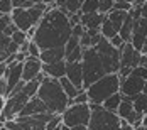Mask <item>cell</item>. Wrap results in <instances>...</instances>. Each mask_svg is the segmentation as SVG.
Instances as JSON below:
<instances>
[{"instance_id":"2","label":"cell","mask_w":147,"mask_h":130,"mask_svg":"<svg viewBox=\"0 0 147 130\" xmlns=\"http://www.w3.org/2000/svg\"><path fill=\"white\" fill-rule=\"evenodd\" d=\"M37 96L42 100V103L47 106V110L51 113H56V115H63L71 105V100L68 98V95L64 93V90L61 86V81L53 79V78H46L41 83Z\"/></svg>"},{"instance_id":"6","label":"cell","mask_w":147,"mask_h":130,"mask_svg":"<svg viewBox=\"0 0 147 130\" xmlns=\"http://www.w3.org/2000/svg\"><path fill=\"white\" fill-rule=\"evenodd\" d=\"M91 118L88 130H122V120L117 113L105 110L102 105H90Z\"/></svg>"},{"instance_id":"39","label":"cell","mask_w":147,"mask_h":130,"mask_svg":"<svg viewBox=\"0 0 147 130\" xmlns=\"http://www.w3.org/2000/svg\"><path fill=\"white\" fill-rule=\"evenodd\" d=\"M7 68H9V66H7L5 63H0V78H3V76H5V73H7Z\"/></svg>"},{"instance_id":"40","label":"cell","mask_w":147,"mask_h":130,"mask_svg":"<svg viewBox=\"0 0 147 130\" xmlns=\"http://www.w3.org/2000/svg\"><path fill=\"white\" fill-rule=\"evenodd\" d=\"M7 59H9V54H7L5 51H2V49H0V63H5Z\"/></svg>"},{"instance_id":"31","label":"cell","mask_w":147,"mask_h":130,"mask_svg":"<svg viewBox=\"0 0 147 130\" xmlns=\"http://www.w3.org/2000/svg\"><path fill=\"white\" fill-rule=\"evenodd\" d=\"M85 103H90V98H88L86 90H85V91H81L74 100H71V105H85ZM71 105H69V106H71Z\"/></svg>"},{"instance_id":"21","label":"cell","mask_w":147,"mask_h":130,"mask_svg":"<svg viewBox=\"0 0 147 130\" xmlns=\"http://www.w3.org/2000/svg\"><path fill=\"white\" fill-rule=\"evenodd\" d=\"M132 30H134V19L132 15L129 14L125 22H123V26H122V29H120V37L123 39V42H130L132 41Z\"/></svg>"},{"instance_id":"29","label":"cell","mask_w":147,"mask_h":130,"mask_svg":"<svg viewBox=\"0 0 147 130\" xmlns=\"http://www.w3.org/2000/svg\"><path fill=\"white\" fill-rule=\"evenodd\" d=\"M12 12H14L12 0H0V14L2 15H12Z\"/></svg>"},{"instance_id":"28","label":"cell","mask_w":147,"mask_h":130,"mask_svg":"<svg viewBox=\"0 0 147 130\" xmlns=\"http://www.w3.org/2000/svg\"><path fill=\"white\" fill-rule=\"evenodd\" d=\"M10 39H12V42L17 44L19 47H20L22 44H26L27 41H29V37H27V32H22V30H15L14 36H12Z\"/></svg>"},{"instance_id":"10","label":"cell","mask_w":147,"mask_h":130,"mask_svg":"<svg viewBox=\"0 0 147 130\" xmlns=\"http://www.w3.org/2000/svg\"><path fill=\"white\" fill-rule=\"evenodd\" d=\"M144 86H146V79L139 78V76H127V78H122V83H120V93L123 96H137L140 93H144Z\"/></svg>"},{"instance_id":"32","label":"cell","mask_w":147,"mask_h":130,"mask_svg":"<svg viewBox=\"0 0 147 130\" xmlns=\"http://www.w3.org/2000/svg\"><path fill=\"white\" fill-rule=\"evenodd\" d=\"M61 125H63V115H54V118L46 125V130H56Z\"/></svg>"},{"instance_id":"34","label":"cell","mask_w":147,"mask_h":130,"mask_svg":"<svg viewBox=\"0 0 147 130\" xmlns=\"http://www.w3.org/2000/svg\"><path fill=\"white\" fill-rule=\"evenodd\" d=\"M27 56H32V58H41V49H39V46L34 42V41H30V42H29V53H27Z\"/></svg>"},{"instance_id":"45","label":"cell","mask_w":147,"mask_h":130,"mask_svg":"<svg viewBox=\"0 0 147 130\" xmlns=\"http://www.w3.org/2000/svg\"><path fill=\"white\" fill-rule=\"evenodd\" d=\"M142 54L147 56V39H146V44H144V49H142Z\"/></svg>"},{"instance_id":"9","label":"cell","mask_w":147,"mask_h":130,"mask_svg":"<svg viewBox=\"0 0 147 130\" xmlns=\"http://www.w3.org/2000/svg\"><path fill=\"white\" fill-rule=\"evenodd\" d=\"M122 96H123V95H122ZM117 115L120 117L122 122L132 125L134 129L142 127V123H144V117H140L137 112H135L134 103L129 101L127 98H123V101H122V105H120V108H118V112H117Z\"/></svg>"},{"instance_id":"13","label":"cell","mask_w":147,"mask_h":130,"mask_svg":"<svg viewBox=\"0 0 147 130\" xmlns=\"http://www.w3.org/2000/svg\"><path fill=\"white\" fill-rule=\"evenodd\" d=\"M147 39V19H140V20H134V30H132V46L142 53L144 44Z\"/></svg>"},{"instance_id":"43","label":"cell","mask_w":147,"mask_h":130,"mask_svg":"<svg viewBox=\"0 0 147 130\" xmlns=\"http://www.w3.org/2000/svg\"><path fill=\"white\" fill-rule=\"evenodd\" d=\"M69 130H88V127H83V125H80V127H73V129Z\"/></svg>"},{"instance_id":"37","label":"cell","mask_w":147,"mask_h":130,"mask_svg":"<svg viewBox=\"0 0 147 130\" xmlns=\"http://www.w3.org/2000/svg\"><path fill=\"white\" fill-rule=\"evenodd\" d=\"M110 44H112L113 47H117V49H122L125 42H123V39H122V37H120V34H118V36H115L113 39H110Z\"/></svg>"},{"instance_id":"38","label":"cell","mask_w":147,"mask_h":130,"mask_svg":"<svg viewBox=\"0 0 147 130\" xmlns=\"http://www.w3.org/2000/svg\"><path fill=\"white\" fill-rule=\"evenodd\" d=\"M0 96L2 98L7 96V81H5V78H0Z\"/></svg>"},{"instance_id":"24","label":"cell","mask_w":147,"mask_h":130,"mask_svg":"<svg viewBox=\"0 0 147 130\" xmlns=\"http://www.w3.org/2000/svg\"><path fill=\"white\" fill-rule=\"evenodd\" d=\"M102 36L105 37V39H113L115 36H118V30L113 27V24L108 20V17H107V20L103 22V26H102Z\"/></svg>"},{"instance_id":"12","label":"cell","mask_w":147,"mask_h":130,"mask_svg":"<svg viewBox=\"0 0 147 130\" xmlns=\"http://www.w3.org/2000/svg\"><path fill=\"white\" fill-rule=\"evenodd\" d=\"M22 69H24V63H14L7 68L5 73V81H7V96L15 90V86L22 81ZM5 96V98H7Z\"/></svg>"},{"instance_id":"20","label":"cell","mask_w":147,"mask_h":130,"mask_svg":"<svg viewBox=\"0 0 147 130\" xmlns=\"http://www.w3.org/2000/svg\"><path fill=\"white\" fill-rule=\"evenodd\" d=\"M127 15H129V12H122V10H112L110 14L107 15V17H108V20L113 24V27L118 30V34H120V29H122V26H123V22H125Z\"/></svg>"},{"instance_id":"16","label":"cell","mask_w":147,"mask_h":130,"mask_svg":"<svg viewBox=\"0 0 147 130\" xmlns=\"http://www.w3.org/2000/svg\"><path fill=\"white\" fill-rule=\"evenodd\" d=\"M66 59L64 61H59L54 64H42V73H44L47 78H53V79H61L66 76Z\"/></svg>"},{"instance_id":"23","label":"cell","mask_w":147,"mask_h":130,"mask_svg":"<svg viewBox=\"0 0 147 130\" xmlns=\"http://www.w3.org/2000/svg\"><path fill=\"white\" fill-rule=\"evenodd\" d=\"M59 81H61V86H63L64 93L68 95V98H69V100H74V98H76V96L81 93V90H78V88L74 86L73 83H71V81L66 78V76H64V78H61ZM83 91H85V90H83Z\"/></svg>"},{"instance_id":"11","label":"cell","mask_w":147,"mask_h":130,"mask_svg":"<svg viewBox=\"0 0 147 130\" xmlns=\"http://www.w3.org/2000/svg\"><path fill=\"white\" fill-rule=\"evenodd\" d=\"M42 73V61L39 58H32L27 56V59L24 61V69H22V81L29 83L34 81L39 74Z\"/></svg>"},{"instance_id":"19","label":"cell","mask_w":147,"mask_h":130,"mask_svg":"<svg viewBox=\"0 0 147 130\" xmlns=\"http://www.w3.org/2000/svg\"><path fill=\"white\" fill-rule=\"evenodd\" d=\"M123 98H127L129 101H132L135 112H137L140 117H146L147 115V95L140 93V95L132 96V98H129V96H123Z\"/></svg>"},{"instance_id":"26","label":"cell","mask_w":147,"mask_h":130,"mask_svg":"<svg viewBox=\"0 0 147 130\" xmlns=\"http://www.w3.org/2000/svg\"><path fill=\"white\" fill-rule=\"evenodd\" d=\"M98 5H100V0H85L81 7V14H96Z\"/></svg>"},{"instance_id":"5","label":"cell","mask_w":147,"mask_h":130,"mask_svg":"<svg viewBox=\"0 0 147 130\" xmlns=\"http://www.w3.org/2000/svg\"><path fill=\"white\" fill-rule=\"evenodd\" d=\"M53 7L44 3H36L30 9H14L12 12V22L17 26V29L22 32H29L30 29L37 27L41 19L44 17Z\"/></svg>"},{"instance_id":"25","label":"cell","mask_w":147,"mask_h":130,"mask_svg":"<svg viewBox=\"0 0 147 130\" xmlns=\"http://www.w3.org/2000/svg\"><path fill=\"white\" fill-rule=\"evenodd\" d=\"M83 3H85V0H68V3H66V12L69 15L73 14H80L81 12V7H83Z\"/></svg>"},{"instance_id":"50","label":"cell","mask_w":147,"mask_h":130,"mask_svg":"<svg viewBox=\"0 0 147 130\" xmlns=\"http://www.w3.org/2000/svg\"><path fill=\"white\" fill-rule=\"evenodd\" d=\"M56 130H63V125H61V127H58V129H56Z\"/></svg>"},{"instance_id":"46","label":"cell","mask_w":147,"mask_h":130,"mask_svg":"<svg viewBox=\"0 0 147 130\" xmlns=\"http://www.w3.org/2000/svg\"><path fill=\"white\" fill-rule=\"evenodd\" d=\"M0 130H10V129H7V127H5L3 123H0Z\"/></svg>"},{"instance_id":"1","label":"cell","mask_w":147,"mask_h":130,"mask_svg":"<svg viewBox=\"0 0 147 130\" xmlns=\"http://www.w3.org/2000/svg\"><path fill=\"white\" fill-rule=\"evenodd\" d=\"M71 34H73V26L69 22V17L63 14L59 9H51L37 24L32 41L39 46L42 53L47 49L64 47Z\"/></svg>"},{"instance_id":"8","label":"cell","mask_w":147,"mask_h":130,"mask_svg":"<svg viewBox=\"0 0 147 130\" xmlns=\"http://www.w3.org/2000/svg\"><path fill=\"white\" fill-rule=\"evenodd\" d=\"M140 58H142V53L137 51L132 46V42H125L123 47L120 49V78H127L130 76L132 71L140 64Z\"/></svg>"},{"instance_id":"41","label":"cell","mask_w":147,"mask_h":130,"mask_svg":"<svg viewBox=\"0 0 147 130\" xmlns=\"http://www.w3.org/2000/svg\"><path fill=\"white\" fill-rule=\"evenodd\" d=\"M37 3H44V5H54L56 3V0H37Z\"/></svg>"},{"instance_id":"15","label":"cell","mask_w":147,"mask_h":130,"mask_svg":"<svg viewBox=\"0 0 147 130\" xmlns=\"http://www.w3.org/2000/svg\"><path fill=\"white\" fill-rule=\"evenodd\" d=\"M39 113H49V110H47V106L42 103V100H41L39 96H34V98H30L29 103L24 106V110L19 113V117L24 118V117L39 115Z\"/></svg>"},{"instance_id":"49","label":"cell","mask_w":147,"mask_h":130,"mask_svg":"<svg viewBox=\"0 0 147 130\" xmlns=\"http://www.w3.org/2000/svg\"><path fill=\"white\" fill-rule=\"evenodd\" d=\"M142 125H146V127H147V115L144 117V123H142Z\"/></svg>"},{"instance_id":"3","label":"cell","mask_w":147,"mask_h":130,"mask_svg":"<svg viewBox=\"0 0 147 130\" xmlns=\"http://www.w3.org/2000/svg\"><path fill=\"white\" fill-rule=\"evenodd\" d=\"M81 64H83V74H85V85H83L85 90H88L93 83H96L98 79L108 74L107 64L96 47H88L83 51Z\"/></svg>"},{"instance_id":"33","label":"cell","mask_w":147,"mask_h":130,"mask_svg":"<svg viewBox=\"0 0 147 130\" xmlns=\"http://www.w3.org/2000/svg\"><path fill=\"white\" fill-rule=\"evenodd\" d=\"M10 24H12V15H2L0 17V34H3Z\"/></svg>"},{"instance_id":"22","label":"cell","mask_w":147,"mask_h":130,"mask_svg":"<svg viewBox=\"0 0 147 130\" xmlns=\"http://www.w3.org/2000/svg\"><path fill=\"white\" fill-rule=\"evenodd\" d=\"M122 101H123L122 93H115L113 96H110L108 100L105 101L102 106L105 108V110H108V112H113V113H117L118 108H120V105H122Z\"/></svg>"},{"instance_id":"36","label":"cell","mask_w":147,"mask_h":130,"mask_svg":"<svg viewBox=\"0 0 147 130\" xmlns=\"http://www.w3.org/2000/svg\"><path fill=\"white\" fill-rule=\"evenodd\" d=\"M134 76H139L142 79H147V66H137L135 69L132 71Z\"/></svg>"},{"instance_id":"27","label":"cell","mask_w":147,"mask_h":130,"mask_svg":"<svg viewBox=\"0 0 147 130\" xmlns=\"http://www.w3.org/2000/svg\"><path fill=\"white\" fill-rule=\"evenodd\" d=\"M113 5H115V2H113V0H100L98 12L103 14V15H108L112 10H113Z\"/></svg>"},{"instance_id":"47","label":"cell","mask_w":147,"mask_h":130,"mask_svg":"<svg viewBox=\"0 0 147 130\" xmlns=\"http://www.w3.org/2000/svg\"><path fill=\"white\" fill-rule=\"evenodd\" d=\"M135 130H147V127H146V125H142V127H137Z\"/></svg>"},{"instance_id":"30","label":"cell","mask_w":147,"mask_h":130,"mask_svg":"<svg viewBox=\"0 0 147 130\" xmlns=\"http://www.w3.org/2000/svg\"><path fill=\"white\" fill-rule=\"evenodd\" d=\"M76 47H80V39H78V37H74V36H71V37H69V41H68V42H66V46H64L66 56H68V54H71Z\"/></svg>"},{"instance_id":"7","label":"cell","mask_w":147,"mask_h":130,"mask_svg":"<svg viewBox=\"0 0 147 130\" xmlns=\"http://www.w3.org/2000/svg\"><path fill=\"white\" fill-rule=\"evenodd\" d=\"M90 118H91V106L90 103L85 105H71L64 113H63V125L73 129V127H88Z\"/></svg>"},{"instance_id":"14","label":"cell","mask_w":147,"mask_h":130,"mask_svg":"<svg viewBox=\"0 0 147 130\" xmlns=\"http://www.w3.org/2000/svg\"><path fill=\"white\" fill-rule=\"evenodd\" d=\"M66 78L73 83L78 90H85V74H83V64L81 63H68L66 66Z\"/></svg>"},{"instance_id":"4","label":"cell","mask_w":147,"mask_h":130,"mask_svg":"<svg viewBox=\"0 0 147 130\" xmlns=\"http://www.w3.org/2000/svg\"><path fill=\"white\" fill-rule=\"evenodd\" d=\"M120 83H122V78L118 73L107 74L102 79H98L96 83H93L86 90L90 105H103L110 96H113L115 93H120Z\"/></svg>"},{"instance_id":"35","label":"cell","mask_w":147,"mask_h":130,"mask_svg":"<svg viewBox=\"0 0 147 130\" xmlns=\"http://www.w3.org/2000/svg\"><path fill=\"white\" fill-rule=\"evenodd\" d=\"M10 42H12V39H10L9 36L0 34V49H2V51H5V53H7V47L10 46Z\"/></svg>"},{"instance_id":"44","label":"cell","mask_w":147,"mask_h":130,"mask_svg":"<svg viewBox=\"0 0 147 130\" xmlns=\"http://www.w3.org/2000/svg\"><path fill=\"white\" fill-rule=\"evenodd\" d=\"M113 2H115V3H117V2H125V3H132V5H134V2H135V0H113Z\"/></svg>"},{"instance_id":"42","label":"cell","mask_w":147,"mask_h":130,"mask_svg":"<svg viewBox=\"0 0 147 130\" xmlns=\"http://www.w3.org/2000/svg\"><path fill=\"white\" fill-rule=\"evenodd\" d=\"M140 10H142V19H147V3L140 7Z\"/></svg>"},{"instance_id":"18","label":"cell","mask_w":147,"mask_h":130,"mask_svg":"<svg viewBox=\"0 0 147 130\" xmlns=\"http://www.w3.org/2000/svg\"><path fill=\"white\" fill-rule=\"evenodd\" d=\"M39 59L42 61V64H54V63H59V61L66 59V51H64V47L47 49V51L41 53V58Z\"/></svg>"},{"instance_id":"17","label":"cell","mask_w":147,"mask_h":130,"mask_svg":"<svg viewBox=\"0 0 147 130\" xmlns=\"http://www.w3.org/2000/svg\"><path fill=\"white\" fill-rule=\"evenodd\" d=\"M105 20H107V15L100 14V12H96V14H83L81 15V26H83L85 29H98V30H102V26H103Z\"/></svg>"},{"instance_id":"48","label":"cell","mask_w":147,"mask_h":130,"mask_svg":"<svg viewBox=\"0 0 147 130\" xmlns=\"http://www.w3.org/2000/svg\"><path fill=\"white\" fill-rule=\"evenodd\" d=\"M144 95H147V79H146V86H144Z\"/></svg>"}]
</instances>
